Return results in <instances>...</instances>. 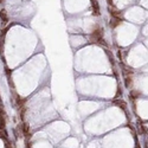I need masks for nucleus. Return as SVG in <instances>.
<instances>
[{
    "instance_id": "nucleus-1",
    "label": "nucleus",
    "mask_w": 148,
    "mask_h": 148,
    "mask_svg": "<svg viewBox=\"0 0 148 148\" xmlns=\"http://www.w3.org/2000/svg\"><path fill=\"white\" fill-rule=\"evenodd\" d=\"M102 38V30L97 28L90 34V42L91 43H98V40Z\"/></svg>"
},
{
    "instance_id": "nucleus-2",
    "label": "nucleus",
    "mask_w": 148,
    "mask_h": 148,
    "mask_svg": "<svg viewBox=\"0 0 148 148\" xmlns=\"http://www.w3.org/2000/svg\"><path fill=\"white\" fill-rule=\"evenodd\" d=\"M90 1H91V5H92V14L96 16V17H98L101 13H100V6L97 0H90Z\"/></svg>"
},
{
    "instance_id": "nucleus-3",
    "label": "nucleus",
    "mask_w": 148,
    "mask_h": 148,
    "mask_svg": "<svg viewBox=\"0 0 148 148\" xmlns=\"http://www.w3.org/2000/svg\"><path fill=\"white\" fill-rule=\"evenodd\" d=\"M122 22V20L118 17H112V19H110V27H112V28H115L116 26H118Z\"/></svg>"
},
{
    "instance_id": "nucleus-4",
    "label": "nucleus",
    "mask_w": 148,
    "mask_h": 148,
    "mask_svg": "<svg viewBox=\"0 0 148 148\" xmlns=\"http://www.w3.org/2000/svg\"><path fill=\"white\" fill-rule=\"evenodd\" d=\"M0 19L2 20V24H6V22H8V16H7L6 10H1L0 11Z\"/></svg>"
},
{
    "instance_id": "nucleus-5",
    "label": "nucleus",
    "mask_w": 148,
    "mask_h": 148,
    "mask_svg": "<svg viewBox=\"0 0 148 148\" xmlns=\"http://www.w3.org/2000/svg\"><path fill=\"white\" fill-rule=\"evenodd\" d=\"M112 103L116 104V106H118L121 109H126V107H127V103L123 101V100H114V101H112Z\"/></svg>"
},
{
    "instance_id": "nucleus-6",
    "label": "nucleus",
    "mask_w": 148,
    "mask_h": 148,
    "mask_svg": "<svg viewBox=\"0 0 148 148\" xmlns=\"http://www.w3.org/2000/svg\"><path fill=\"white\" fill-rule=\"evenodd\" d=\"M109 12H110V14H112V17H120V16H121V12L117 11V10H115V8H112V6L109 7Z\"/></svg>"
},
{
    "instance_id": "nucleus-7",
    "label": "nucleus",
    "mask_w": 148,
    "mask_h": 148,
    "mask_svg": "<svg viewBox=\"0 0 148 148\" xmlns=\"http://www.w3.org/2000/svg\"><path fill=\"white\" fill-rule=\"evenodd\" d=\"M140 96V92L139 91H136V90H133V91H130V98L132 100H136L138 97Z\"/></svg>"
},
{
    "instance_id": "nucleus-8",
    "label": "nucleus",
    "mask_w": 148,
    "mask_h": 148,
    "mask_svg": "<svg viewBox=\"0 0 148 148\" xmlns=\"http://www.w3.org/2000/svg\"><path fill=\"white\" fill-rule=\"evenodd\" d=\"M0 138L5 141H7V133L5 132L4 128H0Z\"/></svg>"
},
{
    "instance_id": "nucleus-9",
    "label": "nucleus",
    "mask_w": 148,
    "mask_h": 148,
    "mask_svg": "<svg viewBox=\"0 0 148 148\" xmlns=\"http://www.w3.org/2000/svg\"><path fill=\"white\" fill-rule=\"evenodd\" d=\"M122 68L124 69V70H123L124 74H127V75H132V74H133V69H132V68L126 66V65H123V64H122Z\"/></svg>"
},
{
    "instance_id": "nucleus-10",
    "label": "nucleus",
    "mask_w": 148,
    "mask_h": 148,
    "mask_svg": "<svg viewBox=\"0 0 148 148\" xmlns=\"http://www.w3.org/2000/svg\"><path fill=\"white\" fill-rule=\"evenodd\" d=\"M132 82H133L132 77H130V76H127V77H126V80H124V85H126V88H129L130 85H132Z\"/></svg>"
},
{
    "instance_id": "nucleus-11",
    "label": "nucleus",
    "mask_w": 148,
    "mask_h": 148,
    "mask_svg": "<svg viewBox=\"0 0 148 148\" xmlns=\"http://www.w3.org/2000/svg\"><path fill=\"white\" fill-rule=\"evenodd\" d=\"M139 129H140V133H142V134L147 133V129H146V127H144V124H141V122H139Z\"/></svg>"
},
{
    "instance_id": "nucleus-12",
    "label": "nucleus",
    "mask_w": 148,
    "mask_h": 148,
    "mask_svg": "<svg viewBox=\"0 0 148 148\" xmlns=\"http://www.w3.org/2000/svg\"><path fill=\"white\" fill-rule=\"evenodd\" d=\"M0 128H4V129H5V121H4V117H0Z\"/></svg>"
},
{
    "instance_id": "nucleus-13",
    "label": "nucleus",
    "mask_w": 148,
    "mask_h": 148,
    "mask_svg": "<svg viewBox=\"0 0 148 148\" xmlns=\"http://www.w3.org/2000/svg\"><path fill=\"white\" fill-rule=\"evenodd\" d=\"M108 4H109V6H112V0H108Z\"/></svg>"
}]
</instances>
